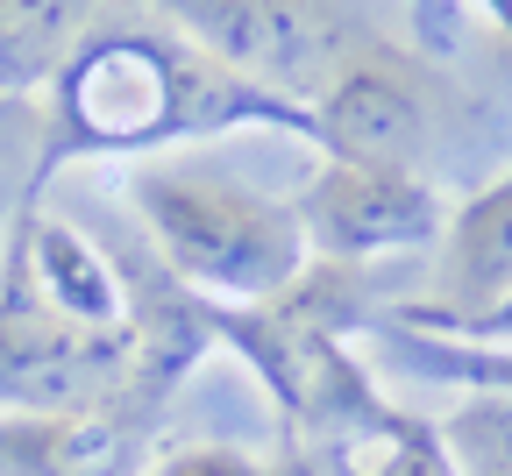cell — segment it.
I'll list each match as a JSON object with an SVG mask.
<instances>
[{
  "instance_id": "obj_1",
  "label": "cell",
  "mask_w": 512,
  "mask_h": 476,
  "mask_svg": "<svg viewBox=\"0 0 512 476\" xmlns=\"http://www.w3.org/2000/svg\"><path fill=\"white\" fill-rule=\"evenodd\" d=\"M36 114H43V178L64 164H143L171 150H207L249 128L313 143V107L235 79L228 64L192 50L171 22H157L136 0H107L93 15L79 50L43 86Z\"/></svg>"
},
{
  "instance_id": "obj_2",
  "label": "cell",
  "mask_w": 512,
  "mask_h": 476,
  "mask_svg": "<svg viewBox=\"0 0 512 476\" xmlns=\"http://www.w3.org/2000/svg\"><path fill=\"white\" fill-rule=\"evenodd\" d=\"M121 192L136 207L150 249L164 256V270L200 306H278L313 270L292 199L264 192L256 178H242L200 150L128 164Z\"/></svg>"
},
{
  "instance_id": "obj_3",
  "label": "cell",
  "mask_w": 512,
  "mask_h": 476,
  "mask_svg": "<svg viewBox=\"0 0 512 476\" xmlns=\"http://www.w3.org/2000/svg\"><path fill=\"white\" fill-rule=\"evenodd\" d=\"M157 22H171L192 50L228 64L235 79L271 86L285 100H313L349 57L342 22L328 0H136Z\"/></svg>"
},
{
  "instance_id": "obj_4",
  "label": "cell",
  "mask_w": 512,
  "mask_h": 476,
  "mask_svg": "<svg viewBox=\"0 0 512 476\" xmlns=\"http://www.w3.org/2000/svg\"><path fill=\"white\" fill-rule=\"evenodd\" d=\"M292 207H299L313 263H342V270L427 249L448 235V214H456L427 171L349 164V157H320L306 171V185L292 192Z\"/></svg>"
},
{
  "instance_id": "obj_5",
  "label": "cell",
  "mask_w": 512,
  "mask_h": 476,
  "mask_svg": "<svg viewBox=\"0 0 512 476\" xmlns=\"http://www.w3.org/2000/svg\"><path fill=\"white\" fill-rule=\"evenodd\" d=\"M136 363V349L121 342H93L72 320H57L29 278V263L15 249V235L0 242V413H72V405L121 377Z\"/></svg>"
},
{
  "instance_id": "obj_6",
  "label": "cell",
  "mask_w": 512,
  "mask_h": 476,
  "mask_svg": "<svg viewBox=\"0 0 512 476\" xmlns=\"http://www.w3.org/2000/svg\"><path fill=\"white\" fill-rule=\"evenodd\" d=\"M306 107H313V150L320 157H349V164L420 171L427 135H434L427 93L392 50H349L335 64V79Z\"/></svg>"
},
{
  "instance_id": "obj_7",
  "label": "cell",
  "mask_w": 512,
  "mask_h": 476,
  "mask_svg": "<svg viewBox=\"0 0 512 476\" xmlns=\"http://www.w3.org/2000/svg\"><path fill=\"white\" fill-rule=\"evenodd\" d=\"M8 235H15L29 278H36V292H43V306L57 320H72L79 334H93V342L136 349V299H128V278H121V263L79 221L22 207Z\"/></svg>"
},
{
  "instance_id": "obj_8",
  "label": "cell",
  "mask_w": 512,
  "mask_h": 476,
  "mask_svg": "<svg viewBox=\"0 0 512 476\" xmlns=\"http://www.w3.org/2000/svg\"><path fill=\"white\" fill-rule=\"evenodd\" d=\"M512 292V171L491 178L477 199L448 214L441 235V292L434 306H413L427 320H470Z\"/></svg>"
},
{
  "instance_id": "obj_9",
  "label": "cell",
  "mask_w": 512,
  "mask_h": 476,
  "mask_svg": "<svg viewBox=\"0 0 512 476\" xmlns=\"http://www.w3.org/2000/svg\"><path fill=\"white\" fill-rule=\"evenodd\" d=\"M320 476H463L434 420L399 413L384 391H370L349 420H335L313 441Z\"/></svg>"
},
{
  "instance_id": "obj_10",
  "label": "cell",
  "mask_w": 512,
  "mask_h": 476,
  "mask_svg": "<svg viewBox=\"0 0 512 476\" xmlns=\"http://www.w3.org/2000/svg\"><path fill=\"white\" fill-rule=\"evenodd\" d=\"M128 462L136 441L86 405L0 420V476H128Z\"/></svg>"
},
{
  "instance_id": "obj_11",
  "label": "cell",
  "mask_w": 512,
  "mask_h": 476,
  "mask_svg": "<svg viewBox=\"0 0 512 476\" xmlns=\"http://www.w3.org/2000/svg\"><path fill=\"white\" fill-rule=\"evenodd\" d=\"M107 0H0V100H29L57 79Z\"/></svg>"
},
{
  "instance_id": "obj_12",
  "label": "cell",
  "mask_w": 512,
  "mask_h": 476,
  "mask_svg": "<svg viewBox=\"0 0 512 476\" xmlns=\"http://www.w3.org/2000/svg\"><path fill=\"white\" fill-rule=\"evenodd\" d=\"M384 342H392L413 370L441 377V384H463V391H491V398H512V349L498 342H456V334H434V327H384Z\"/></svg>"
},
{
  "instance_id": "obj_13",
  "label": "cell",
  "mask_w": 512,
  "mask_h": 476,
  "mask_svg": "<svg viewBox=\"0 0 512 476\" xmlns=\"http://www.w3.org/2000/svg\"><path fill=\"white\" fill-rule=\"evenodd\" d=\"M441 441L463 476H512V398L463 391V405L441 420Z\"/></svg>"
},
{
  "instance_id": "obj_14",
  "label": "cell",
  "mask_w": 512,
  "mask_h": 476,
  "mask_svg": "<svg viewBox=\"0 0 512 476\" xmlns=\"http://www.w3.org/2000/svg\"><path fill=\"white\" fill-rule=\"evenodd\" d=\"M22 128H43V114H29V100H0V207L15 199L22 171L29 185H43V143H22Z\"/></svg>"
},
{
  "instance_id": "obj_15",
  "label": "cell",
  "mask_w": 512,
  "mask_h": 476,
  "mask_svg": "<svg viewBox=\"0 0 512 476\" xmlns=\"http://www.w3.org/2000/svg\"><path fill=\"white\" fill-rule=\"evenodd\" d=\"M143 476H264V455H249L235 441H200V448H171Z\"/></svg>"
},
{
  "instance_id": "obj_16",
  "label": "cell",
  "mask_w": 512,
  "mask_h": 476,
  "mask_svg": "<svg viewBox=\"0 0 512 476\" xmlns=\"http://www.w3.org/2000/svg\"><path fill=\"white\" fill-rule=\"evenodd\" d=\"M406 327H434V334H456V342H498V349H512V292L498 299V306H484V313H470V320H427V313H399Z\"/></svg>"
},
{
  "instance_id": "obj_17",
  "label": "cell",
  "mask_w": 512,
  "mask_h": 476,
  "mask_svg": "<svg viewBox=\"0 0 512 476\" xmlns=\"http://www.w3.org/2000/svg\"><path fill=\"white\" fill-rule=\"evenodd\" d=\"M413 15H420V36L441 50V36H448V0H413Z\"/></svg>"
},
{
  "instance_id": "obj_18",
  "label": "cell",
  "mask_w": 512,
  "mask_h": 476,
  "mask_svg": "<svg viewBox=\"0 0 512 476\" xmlns=\"http://www.w3.org/2000/svg\"><path fill=\"white\" fill-rule=\"evenodd\" d=\"M264 476H320V462H264Z\"/></svg>"
}]
</instances>
